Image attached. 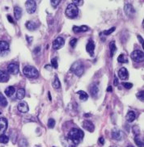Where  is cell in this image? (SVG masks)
Instances as JSON below:
<instances>
[{"label":"cell","instance_id":"obj_2","mask_svg":"<svg viewBox=\"0 0 144 147\" xmlns=\"http://www.w3.org/2000/svg\"><path fill=\"white\" fill-rule=\"evenodd\" d=\"M24 74L29 79H36L39 77V72L34 66H26L24 67L23 70Z\"/></svg>","mask_w":144,"mask_h":147},{"label":"cell","instance_id":"obj_27","mask_svg":"<svg viewBox=\"0 0 144 147\" xmlns=\"http://www.w3.org/2000/svg\"><path fill=\"white\" fill-rule=\"evenodd\" d=\"M53 87L54 89H59L60 87H61V83H60V80L58 78L57 75H55L54 76V79H53Z\"/></svg>","mask_w":144,"mask_h":147},{"label":"cell","instance_id":"obj_39","mask_svg":"<svg viewBox=\"0 0 144 147\" xmlns=\"http://www.w3.org/2000/svg\"><path fill=\"white\" fill-rule=\"evenodd\" d=\"M60 2H61L60 0H52V1H50V3L53 7H57L59 5Z\"/></svg>","mask_w":144,"mask_h":147},{"label":"cell","instance_id":"obj_11","mask_svg":"<svg viewBox=\"0 0 144 147\" xmlns=\"http://www.w3.org/2000/svg\"><path fill=\"white\" fill-rule=\"evenodd\" d=\"M124 10L126 15L129 17H132L135 14V10H134V8L131 4H125L124 7Z\"/></svg>","mask_w":144,"mask_h":147},{"label":"cell","instance_id":"obj_38","mask_svg":"<svg viewBox=\"0 0 144 147\" xmlns=\"http://www.w3.org/2000/svg\"><path fill=\"white\" fill-rule=\"evenodd\" d=\"M51 66H53V68L57 69L58 66V61H57V58H53L51 60Z\"/></svg>","mask_w":144,"mask_h":147},{"label":"cell","instance_id":"obj_9","mask_svg":"<svg viewBox=\"0 0 144 147\" xmlns=\"http://www.w3.org/2000/svg\"><path fill=\"white\" fill-rule=\"evenodd\" d=\"M60 140H61L62 145L64 147H75V146H76V145L73 142V141L70 139L69 137L62 136Z\"/></svg>","mask_w":144,"mask_h":147},{"label":"cell","instance_id":"obj_54","mask_svg":"<svg viewBox=\"0 0 144 147\" xmlns=\"http://www.w3.org/2000/svg\"><path fill=\"white\" fill-rule=\"evenodd\" d=\"M0 114H1V112H0Z\"/></svg>","mask_w":144,"mask_h":147},{"label":"cell","instance_id":"obj_43","mask_svg":"<svg viewBox=\"0 0 144 147\" xmlns=\"http://www.w3.org/2000/svg\"><path fill=\"white\" fill-rule=\"evenodd\" d=\"M138 39L139 42H140V44L142 45V46L143 47V37H142L140 35H138Z\"/></svg>","mask_w":144,"mask_h":147},{"label":"cell","instance_id":"obj_48","mask_svg":"<svg viewBox=\"0 0 144 147\" xmlns=\"http://www.w3.org/2000/svg\"><path fill=\"white\" fill-rule=\"evenodd\" d=\"M107 91H108V92H112V91H113L112 87H111V86L108 87V88H107Z\"/></svg>","mask_w":144,"mask_h":147},{"label":"cell","instance_id":"obj_17","mask_svg":"<svg viewBox=\"0 0 144 147\" xmlns=\"http://www.w3.org/2000/svg\"><path fill=\"white\" fill-rule=\"evenodd\" d=\"M38 23L34 20H29L26 23V27L30 31H34L38 27Z\"/></svg>","mask_w":144,"mask_h":147},{"label":"cell","instance_id":"obj_47","mask_svg":"<svg viewBox=\"0 0 144 147\" xmlns=\"http://www.w3.org/2000/svg\"><path fill=\"white\" fill-rule=\"evenodd\" d=\"M40 49H41V47H36V48H35V49H34V53H37L38 52H40Z\"/></svg>","mask_w":144,"mask_h":147},{"label":"cell","instance_id":"obj_36","mask_svg":"<svg viewBox=\"0 0 144 147\" xmlns=\"http://www.w3.org/2000/svg\"><path fill=\"white\" fill-rule=\"evenodd\" d=\"M55 126V120L54 119H52L50 118V120L48 121V127L50 128H53V127Z\"/></svg>","mask_w":144,"mask_h":147},{"label":"cell","instance_id":"obj_19","mask_svg":"<svg viewBox=\"0 0 144 147\" xmlns=\"http://www.w3.org/2000/svg\"><path fill=\"white\" fill-rule=\"evenodd\" d=\"M9 49V44L6 41H0V54H3Z\"/></svg>","mask_w":144,"mask_h":147},{"label":"cell","instance_id":"obj_50","mask_svg":"<svg viewBox=\"0 0 144 147\" xmlns=\"http://www.w3.org/2000/svg\"><path fill=\"white\" fill-rule=\"evenodd\" d=\"M48 95H49V100L50 101L52 100V98H51V95H50V92H48Z\"/></svg>","mask_w":144,"mask_h":147},{"label":"cell","instance_id":"obj_12","mask_svg":"<svg viewBox=\"0 0 144 147\" xmlns=\"http://www.w3.org/2000/svg\"><path fill=\"white\" fill-rule=\"evenodd\" d=\"M90 94L93 98H96L99 95L100 90H99V87L97 86L96 84L92 83L91 86H90V89H89Z\"/></svg>","mask_w":144,"mask_h":147},{"label":"cell","instance_id":"obj_34","mask_svg":"<svg viewBox=\"0 0 144 147\" xmlns=\"http://www.w3.org/2000/svg\"><path fill=\"white\" fill-rule=\"evenodd\" d=\"M144 91H139V92L137 93V98L139 100H141V101H143V100H144Z\"/></svg>","mask_w":144,"mask_h":147},{"label":"cell","instance_id":"obj_51","mask_svg":"<svg viewBox=\"0 0 144 147\" xmlns=\"http://www.w3.org/2000/svg\"><path fill=\"white\" fill-rule=\"evenodd\" d=\"M91 116L90 114H85V116L86 117H88V116Z\"/></svg>","mask_w":144,"mask_h":147},{"label":"cell","instance_id":"obj_4","mask_svg":"<svg viewBox=\"0 0 144 147\" xmlns=\"http://www.w3.org/2000/svg\"><path fill=\"white\" fill-rule=\"evenodd\" d=\"M71 71L73 72L75 75L80 77L81 75H83V72H84V66L80 61H75V63L72 64L71 67Z\"/></svg>","mask_w":144,"mask_h":147},{"label":"cell","instance_id":"obj_41","mask_svg":"<svg viewBox=\"0 0 144 147\" xmlns=\"http://www.w3.org/2000/svg\"><path fill=\"white\" fill-rule=\"evenodd\" d=\"M122 85L125 89H130L133 87V84L130 82H122Z\"/></svg>","mask_w":144,"mask_h":147},{"label":"cell","instance_id":"obj_44","mask_svg":"<svg viewBox=\"0 0 144 147\" xmlns=\"http://www.w3.org/2000/svg\"><path fill=\"white\" fill-rule=\"evenodd\" d=\"M7 20H8V21L11 23V24H14V20H13V18L11 16V15H7Z\"/></svg>","mask_w":144,"mask_h":147},{"label":"cell","instance_id":"obj_30","mask_svg":"<svg viewBox=\"0 0 144 147\" xmlns=\"http://www.w3.org/2000/svg\"><path fill=\"white\" fill-rule=\"evenodd\" d=\"M134 142H135V144L138 147H143V146H144L143 140L139 136H136L135 137H134Z\"/></svg>","mask_w":144,"mask_h":147},{"label":"cell","instance_id":"obj_3","mask_svg":"<svg viewBox=\"0 0 144 147\" xmlns=\"http://www.w3.org/2000/svg\"><path fill=\"white\" fill-rule=\"evenodd\" d=\"M65 13H66V15L67 17L73 19V18H75L78 15L79 8H78L77 6L75 5V4L71 3V4H69V5L67 6Z\"/></svg>","mask_w":144,"mask_h":147},{"label":"cell","instance_id":"obj_25","mask_svg":"<svg viewBox=\"0 0 144 147\" xmlns=\"http://www.w3.org/2000/svg\"><path fill=\"white\" fill-rule=\"evenodd\" d=\"M25 96V90L24 88H20L16 92V98L18 100H23Z\"/></svg>","mask_w":144,"mask_h":147},{"label":"cell","instance_id":"obj_42","mask_svg":"<svg viewBox=\"0 0 144 147\" xmlns=\"http://www.w3.org/2000/svg\"><path fill=\"white\" fill-rule=\"evenodd\" d=\"M83 3V1H79V0H73V1H72V3L73 4H75V6H79V4H82Z\"/></svg>","mask_w":144,"mask_h":147},{"label":"cell","instance_id":"obj_22","mask_svg":"<svg viewBox=\"0 0 144 147\" xmlns=\"http://www.w3.org/2000/svg\"><path fill=\"white\" fill-rule=\"evenodd\" d=\"M9 80V74L3 70H0V82H7Z\"/></svg>","mask_w":144,"mask_h":147},{"label":"cell","instance_id":"obj_37","mask_svg":"<svg viewBox=\"0 0 144 147\" xmlns=\"http://www.w3.org/2000/svg\"><path fill=\"white\" fill-rule=\"evenodd\" d=\"M133 133L134 135H136V136H138L139 134H140V129H139L138 126H136L134 125L133 127Z\"/></svg>","mask_w":144,"mask_h":147},{"label":"cell","instance_id":"obj_32","mask_svg":"<svg viewBox=\"0 0 144 147\" xmlns=\"http://www.w3.org/2000/svg\"><path fill=\"white\" fill-rule=\"evenodd\" d=\"M9 141V137L7 135L2 134L0 135V142L3 144H7Z\"/></svg>","mask_w":144,"mask_h":147},{"label":"cell","instance_id":"obj_14","mask_svg":"<svg viewBox=\"0 0 144 147\" xmlns=\"http://www.w3.org/2000/svg\"><path fill=\"white\" fill-rule=\"evenodd\" d=\"M83 127L85 128L86 130L88 131L90 133L94 132L95 130V126L93 125V123L91 122L90 120H84L83 122Z\"/></svg>","mask_w":144,"mask_h":147},{"label":"cell","instance_id":"obj_33","mask_svg":"<svg viewBox=\"0 0 144 147\" xmlns=\"http://www.w3.org/2000/svg\"><path fill=\"white\" fill-rule=\"evenodd\" d=\"M19 146L20 147H28L29 146V143L25 139H21L19 141Z\"/></svg>","mask_w":144,"mask_h":147},{"label":"cell","instance_id":"obj_18","mask_svg":"<svg viewBox=\"0 0 144 147\" xmlns=\"http://www.w3.org/2000/svg\"><path fill=\"white\" fill-rule=\"evenodd\" d=\"M8 126L7 120L4 117L0 118V133H4L7 130Z\"/></svg>","mask_w":144,"mask_h":147},{"label":"cell","instance_id":"obj_6","mask_svg":"<svg viewBox=\"0 0 144 147\" xmlns=\"http://www.w3.org/2000/svg\"><path fill=\"white\" fill-rule=\"evenodd\" d=\"M25 6H26V10L28 13L29 14H33L36 10V3L33 0H28V1H26Z\"/></svg>","mask_w":144,"mask_h":147},{"label":"cell","instance_id":"obj_16","mask_svg":"<svg viewBox=\"0 0 144 147\" xmlns=\"http://www.w3.org/2000/svg\"><path fill=\"white\" fill-rule=\"evenodd\" d=\"M17 108L18 110L22 112V113H26V112H29V105L26 102H24V101H22V102H20L19 104H18L17 106Z\"/></svg>","mask_w":144,"mask_h":147},{"label":"cell","instance_id":"obj_28","mask_svg":"<svg viewBox=\"0 0 144 147\" xmlns=\"http://www.w3.org/2000/svg\"><path fill=\"white\" fill-rule=\"evenodd\" d=\"M77 94L79 95V99L80 100L82 101H86L88 99V95L87 92H85V91H79Z\"/></svg>","mask_w":144,"mask_h":147},{"label":"cell","instance_id":"obj_5","mask_svg":"<svg viewBox=\"0 0 144 147\" xmlns=\"http://www.w3.org/2000/svg\"><path fill=\"white\" fill-rule=\"evenodd\" d=\"M130 57L135 62H142L144 60V53L141 50H134L131 53Z\"/></svg>","mask_w":144,"mask_h":147},{"label":"cell","instance_id":"obj_45","mask_svg":"<svg viewBox=\"0 0 144 147\" xmlns=\"http://www.w3.org/2000/svg\"><path fill=\"white\" fill-rule=\"evenodd\" d=\"M99 143L101 144V145H104V137H100L99 138Z\"/></svg>","mask_w":144,"mask_h":147},{"label":"cell","instance_id":"obj_31","mask_svg":"<svg viewBox=\"0 0 144 147\" xmlns=\"http://www.w3.org/2000/svg\"><path fill=\"white\" fill-rule=\"evenodd\" d=\"M117 61L120 63H127L128 62V59L125 57V55L124 54H120L119 57H117Z\"/></svg>","mask_w":144,"mask_h":147},{"label":"cell","instance_id":"obj_1","mask_svg":"<svg viewBox=\"0 0 144 147\" xmlns=\"http://www.w3.org/2000/svg\"><path fill=\"white\" fill-rule=\"evenodd\" d=\"M83 136H84V134H83V131L79 129V128H72L68 134V137L71 140H72L75 145L79 144L82 141Z\"/></svg>","mask_w":144,"mask_h":147},{"label":"cell","instance_id":"obj_49","mask_svg":"<svg viewBox=\"0 0 144 147\" xmlns=\"http://www.w3.org/2000/svg\"><path fill=\"white\" fill-rule=\"evenodd\" d=\"M29 37H30V36H26V38L29 40V43H31V40H32V38H29Z\"/></svg>","mask_w":144,"mask_h":147},{"label":"cell","instance_id":"obj_53","mask_svg":"<svg viewBox=\"0 0 144 147\" xmlns=\"http://www.w3.org/2000/svg\"><path fill=\"white\" fill-rule=\"evenodd\" d=\"M129 147H133V146H129Z\"/></svg>","mask_w":144,"mask_h":147},{"label":"cell","instance_id":"obj_55","mask_svg":"<svg viewBox=\"0 0 144 147\" xmlns=\"http://www.w3.org/2000/svg\"><path fill=\"white\" fill-rule=\"evenodd\" d=\"M53 147H55V146H53Z\"/></svg>","mask_w":144,"mask_h":147},{"label":"cell","instance_id":"obj_7","mask_svg":"<svg viewBox=\"0 0 144 147\" xmlns=\"http://www.w3.org/2000/svg\"><path fill=\"white\" fill-rule=\"evenodd\" d=\"M7 71L11 74H17L20 71V66L18 63L12 62L7 66Z\"/></svg>","mask_w":144,"mask_h":147},{"label":"cell","instance_id":"obj_52","mask_svg":"<svg viewBox=\"0 0 144 147\" xmlns=\"http://www.w3.org/2000/svg\"><path fill=\"white\" fill-rule=\"evenodd\" d=\"M34 147H41V146H35Z\"/></svg>","mask_w":144,"mask_h":147},{"label":"cell","instance_id":"obj_40","mask_svg":"<svg viewBox=\"0 0 144 147\" xmlns=\"http://www.w3.org/2000/svg\"><path fill=\"white\" fill-rule=\"evenodd\" d=\"M76 44H77V39L76 38H73L70 40V45H71L72 48H75Z\"/></svg>","mask_w":144,"mask_h":147},{"label":"cell","instance_id":"obj_8","mask_svg":"<svg viewBox=\"0 0 144 147\" xmlns=\"http://www.w3.org/2000/svg\"><path fill=\"white\" fill-rule=\"evenodd\" d=\"M123 133L120 129H118L117 128H114L112 129V132H111V135H112V137L113 139L117 140V141H121L123 138Z\"/></svg>","mask_w":144,"mask_h":147},{"label":"cell","instance_id":"obj_24","mask_svg":"<svg viewBox=\"0 0 144 147\" xmlns=\"http://www.w3.org/2000/svg\"><path fill=\"white\" fill-rule=\"evenodd\" d=\"M15 88L12 86H10L8 87L7 88H6L5 90V94L7 96H8V97H11V95H14V93H15Z\"/></svg>","mask_w":144,"mask_h":147},{"label":"cell","instance_id":"obj_10","mask_svg":"<svg viewBox=\"0 0 144 147\" xmlns=\"http://www.w3.org/2000/svg\"><path fill=\"white\" fill-rule=\"evenodd\" d=\"M65 44V40L61 36H58L53 40V48L54 49H59L63 46Z\"/></svg>","mask_w":144,"mask_h":147},{"label":"cell","instance_id":"obj_35","mask_svg":"<svg viewBox=\"0 0 144 147\" xmlns=\"http://www.w3.org/2000/svg\"><path fill=\"white\" fill-rule=\"evenodd\" d=\"M115 29H116V27H111L110 29H108V30L104 31L103 34H104V35H105V36H108V35H110L111 33H113V32L115 31Z\"/></svg>","mask_w":144,"mask_h":147},{"label":"cell","instance_id":"obj_46","mask_svg":"<svg viewBox=\"0 0 144 147\" xmlns=\"http://www.w3.org/2000/svg\"><path fill=\"white\" fill-rule=\"evenodd\" d=\"M113 84H114V86H117L118 85V79L117 77L114 78V81H113Z\"/></svg>","mask_w":144,"mask_h":147},{"label":"cell","instance_id":"obj_21","mask_svg":"<svg viewBox=\"0 0 144 147\" xmlns=\"http://www.w3.org/2000/svg\"><path fill=\"white\" fill-rule=\"evenodd\" d=\"M22 9L20 7H14V15H15V20H20L22 16Z\"/></svg>","mask_w":144,"mask_h":147},{"label":"cell","instance_id":"obj_15","mask_svg":"<svg viewBox=\"0 0 144 147\" xmlns=\"http://www.w3.org/2000/svg\"><path fill=\"white\" fill-rule=\"evenodd\" d=\"M118 76L122 80H127L129 78V74L128 71L125 68H121L119 71H118Z\"/></svg>","mask_w":144,"mask_h":147},{"label":"cell","instance_id":"obj_23","mask_svg":"<svg viewBox=\"0 0 144 147\" xmlns=\"http://www.w3.org/2000/svg\"><path fill=\"white\" fill-rule=\"evenodd\" d=\"M135 113L133 111H129L128 113L126 115V120H128V122H133L135 120Z\"/></svg>","mask_w":144,"mask_h":147},{"label":"cell","instance_id":"obj_20","mask_svg":"<svg viewBox=\"0 0 144 147\" xmlns=\"http://www.w3.org/2000/svg\"><path fill=\"white\" fill-rule=\"evenodd\" d=\"M89 27L86 25H83L81 27H77V26H74L73 27V32L75 33H83V32H87L88 31Z\"/></svg>","mask_w":144,"mask_h":147},{"label":"cell","instance_id":"obj_29","mask_svg":"<svg viewBox=\"0 0 144 147\" xmlns=\"http://www.w3.org/2000/svg\"><path fill=\"white\" fill-rule=\"evenodd\" d=\"M7 100L6 97L4 96L3 94L0 92V105L2 107H7Z\"/></svg>","mask_w":144,"mask_h":147},{"label":"cell","instance_id":"obj_26","mask_svg":"<svg viewBox=\"0 0 144 147\" xmlns=\"http://www.w3.org/2000/svg\"><path fill=\"white\" fill-rule=\"evenodd\" d=\"M109 49H110V55L111 57H113L115 54L116 51H117V47L115 45V41H111L109 44Z\"/></svg>","mask_w":144,"mask_h":147},{"label":"cell","instance_id":"obj_13","mask_svg":"<svg viewBox=\"0 0 144 147\" xmlns=\"http://www.w3.org/2000/svg\"><path fill=\"white\" fill-rule=\"evenodd\" d=\"M86 50L87 52L89 53V55L91 57L94 56V50H95V44L93 42V40H90L87 44V46H86Z\"/></svg>","mask_w":144,"mask_h":147}]
</instances>
